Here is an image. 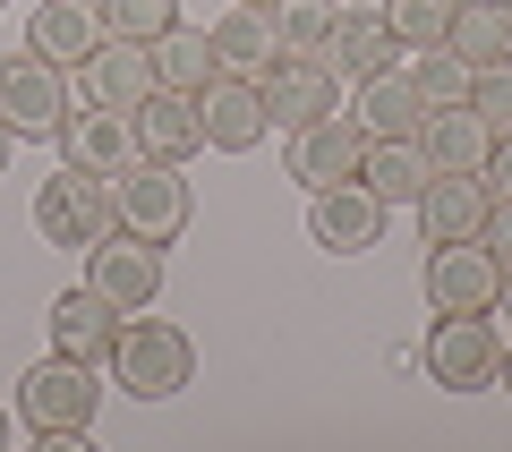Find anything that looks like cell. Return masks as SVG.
Returning a JSON list of instances; mask_svg holds the SVG:
<instances>
[{
	"instance_id": "1",
	"label": "cell",
	"mask_w": 512,
	"mask_h": 452,
	"mask_svg": "<svg viewBox=\"0 0 512 452\" xmlns=\"http://www.w3.org/2000/svg\"><path fill=\"white\" fill-rule=\"evenodd\" d=\"M94 410H103V384H94V367L69 359V350H52L43 367H26V376H18V418L43 435V444H60V435L86 444Z\"/></svg>"
},
{
	"instance_id": "2",
	"label": "cell",
	"mask_w": 512,
	"mask_h": 452,
	"mask_svg": "<svg viewBox=\"0 0 512 452\" xmlns=\"http://www.w3.org/2000/svg\"><path fill=\"white\" fill-rule=\"evenodd\" d=\"M111 376L128 384L137 401H171L188 376H197V342H188L180 325H163V316H120V342H111Z\"/></svg>"
},
{
	"instance_id": "3",
	"label": "cell",
	"mask_w": 512,
	"mask_h": 452,
	"mask_svg": "<svg viewBox=\"0 0 512 452\" xmlns=\"http://www.w3.org/2000/svg\"><path fill=\"white\" fill-rule=\"evenodd\" d=\"M419 359H427V376H436L444 393H478V384H495V367H504V325H495V308H436Z\"/></svg>"
},
{
	"instance_id": "4",
	"label": "cell",
	"mask_w": 512,
	"mask_h": 452,
	"mask_svg": "<svg viewBox=\"0 0 512 452\" xmlns=\"http://www.w3.org/2000/svg\"><path fill=\"white\" fill-rule=\"evenodd\" d=\"M111 222H120V214H111V180H94V171H77V163H60V180L35 188L43 248H94Z\"/></svg>"
},
{
	"instance_id": "5",
	"label": "cell",
	"mask_w": 512,
	"mask_h": 452,
	"mask_svg": "<svg viewBox=\"0 0 512 452\" xmlns=\"http://www.w3.org/2000/svg\"><path fill=\"white\" fill-rule=\"evenodd\" d=\"M111 214H120V231L171 248V239L188 231V180H180V163H137V171H120V180H111Z\"/></svg>"
},
{
	"instance_id": "6",
	"label": "cell",
	"mask_w": 512,
	"mask_h": 452,
	"mask_svg": "<svg viewBox=\"0 0 512 452\" xmlns=\"http://www.w3.org/2000/svg\"><path fill=\"white\" fill-rule=\"evenodd\" d=\"M86 282L103 290V299H111L120 316H137V308H154V290H163V248L111 222V231L86 248Z\"/></svg>"
},
{
	"instance_id": "7",
	"label": "cell",
	"mask_w": 512,
	"mask_h": 452,
	"mask_svg": "<svg viewBox=\"0 0 512 452\" xmlns=\"http://www.w3.org/2000/svg\"><path fill=\"white\" fill-rule=\"evenodd\" d=\"M0 120L18 137H60V120H69V69H52L43 52H9L0 60Z\"/></svg>"
},
{
	"instance_id": "8",
	"label": "cell",
	"mask_w": 512,
	"mask_h": 452,
	"mask_svg": "<svg viewBox=\"0 0 512 452\" xmlns=\"http://www.w3.org/2000/svg\"><path fill=\"white\" fill-rule=\"evenodd\" d=\"M308 239L325 256H367L384 239V205L367 180H333V188H308Z\"/></svg>"
},
{
	"instance_id": "9",
	"label": "cell",
	"mask_w": 512,
	"mask_h": 452,
	"mask_svg": "<svg viewBox=\"0 0 512 452\" xmlns=\"http://www.w3.org/2000/svg\"><path fill=\"white\" fill-rule=\"evenodd\" d=\"M60 163H77V171H94V180H120V171H137L146 163V145H137V120H128V111H69V120H60Z\"/></svg>"
},
{
	"instance_id": "10",
	"label": "cell",
	"mask_w": 512,
	"mask_h": 452,
	"mask_svg": "<svg viewBox=\"0 0 512 452\" xmlns=\"http://www.w3.org/2000/svg\"><path fill=\"white\" fill-rule=\"evenodd\" d=\"M256 94H265L274 128H308V120H325V111H342V77H333L316 52H282L274 69L256 77Z\"/></svg>"
},
{
	"instance_id": "11",
	"label": "cell",
	"mask_w": 512,
	"mask_h": 452,
	"mask_svg": "<svg viewBox=\"0 0 512 452\" xmlns=\"http://www.w3.org/2000/svg\"><path fill=\"white\" fill-rule=\"evenodd\" d=\"M367 163V128L350 111H325V120L291 128V180L299 188H333V180H359Z\"/></svg>"
},
{
	"instance_id": "12",
	"label": "cell",
	"mask_w": 512,
	"mask_h": 452,
	"mask_svg": "<svg viewBox=\"0 0 512 452\" xmlns=\"http://www.w3.org/2000/svg\"><path fill=\"white\" fill-rule=\"evenodd\" d=\"M410 214H419L427 248L478 239V222H487V180H478V171H427V188L410 197Z\"/></svg>"
},
{
	"instance_id": "13",
	"label": "cell",
	"mask_w": 512,
	"mask_h": 452,
	"mask_svg": "<svg viewBox=\"0 0 512 452\" xmlns=\"http://www.w3.org/2000/svg\"><path fill=\"white\" fill-rule=\"evenodd\" d=\"M495 290H504V265L478 239H444L427 256V308H495Z\"/></svg>"
},
{
	"instance_id": "14",
	"label": "cell",
	"mask_w": 512,
	"mask_h": 452,
	"mask_svg": "<svg viewBox=\"0 0 512 452\" xmlns=\"http://www.w3.org/2000/svg\"><path fill=\"white\" fill-rule=\"evenodd\" d=\"M26 52H43L52 69H86V60L103 52V9H94V0H35Z\"/></svg>"
},
{
	"instance_id": "15",
	"label": "cell",
	"mask_w": 512,
	"mask_h": 452,
	"mask_svg": "<svg viewBox=\"0 0 512 452\" xmlns=\"http://www.w3.org/2000/svg\"><path fill=\"white\" fill-rule=\"evenodd\" d=\"M197 111H205V145H214V154H256L265 128H274V111H265V94H256L248 77H214V86L197 94Z\"/></svg>"
},
{
	"instance_id": "16",
	"label": "cell",
	"mask_w": 512,
	"mask_h": 452,
	"mask_svg": "<svg viewBox=\"0 0 512 452\" xmlns=\"http://www.w3.org/2000/svg\"><path fill=\"white\" fill-rule=\"evenodd\" d=\"M77 77H86V94L103 111H137L154 86H163V77H154V43H128V35H103V52H94Z\"/></svg>"
},
{
	"instance_id": "17",
	"label": "cell",
	"mask_w": 512,
	"mask_h": 452,
	"mask_svg": "<svg viewBox=\"0 0 512 452\" xmlns=\"http://www.w3.org/2000/svg\"><path fill=\"white\" fill-rule=\"evenodd\" d=\"M137 120V145H146V163H188L205 145V111H197V94H171V86H154L146 103L128 111Z\"/></svg>"
},
{
	"instance_id": "18",
	"label": "cell",
	"mask_w": 512,
	"mask_h": 452,
	"mask_svg": "<svg viewBox=\"0 0 512 452\" xmlns=\"http://www.w3.org/2000/svg\"><path fill=\"white\" fill-rule=\"evenodd\" d=\"M111 342H120V308H111L94 282H86V290H60V299H52V350H69V359L103 367Z\"/></svg>"
},
{
	"instance_id": "19",
	"label": "cell",
	"mask_w": 512,
	"mask_h": 452,
	"mask_svg": "<svg viewBox=\"0 0 512 452\" xmlns=\"http://www.w3.org/2000/svg\"><path fill=\"white\" fill-rule=\"evenodd\" d=\"M316 60H325L333 77H350V86H359V77L402 69V35H393L376 9H367V18H333V35H325V52H316Z\"/></svg>"
},
{
	"instance_id": "20",
	"label": "cell",
	"mask_w": 512,
	"mask_h": 452,
	"mask_svg": "<svg viewBox=\"0 0 512 452\" xmlns=\"http://www.w3.org/2000/svg\"><path fill=\"white\" fill-rule=\"evenodd\" d=\"M214 35V60H222V77H265L282 60V35H274V9H248V0H231V18L222 26H205Z\"/></svg>"
},
{
	"instance_id": "21",
	"label": "cell",
	"mask_w": 512,
	"mask_h": 452,
	"mask_svg": "<svg viewBox=\"0 0 512 452\" xmlns=\"http://www.w3.org/2000/svg\"><path fill=\"white\" fill-rule=\"evenodd\" d=\"M350 120H359L367 137H419V120H427V94H419V77H410V69L359 77V111H350Z\"/></svg>"
},
{
	"instance_id": "22",
	"label": "cell",
	"mask_w": 512,
	"mask_h": 452,
	"mask_svg": "<svg viewBox=\"0 0 512 452\" xmlns=\"http://www.w3.org/2000/svg\"><path fill=\"white\" fill-rule=\"evenodd\" d=\"M487 145H495V137L478 128L470 103H436V111L419 120V154H427L436 171H478V163H487Z\"/></svg>"
},
{
	"instance_id": "23",
	"label": "cell",
	"mask_w": 512,
	"mask_h": 452,
	"mask_svg": "<svg viewBox=\"0 0 512 452\" xmlns=\"http://www.w3.org/2000/svg\"><path fill=\"white\" fill-rule=\"evenodd\" d=\"M427 171H436V163L419 154V137H367V163H359V180L376 188V205H384V214L419 197V188H427Z\"/></svg>"
},
{
	"instance_id": "24",
	"label": "cell",
	"mask_w": 512,
	"mask_h": 452,
	"mask_svg": "<svg viewBox=\"0 0 512 452\" xmlns=\"http://www.w3.org/2000/svg\"><path fill=\"white\" fill-rule=\"evenodd\" d=\"M444 52H461L470 69L512 60V9H504V0H461L453 26H444Z\"/></svg>"
},
{
	"instance_id": "25",
	"label": "cell",
	"mask_w": 512,
	"mask_h": 452,
	"mask_svg": "<svg viewBox=\"0 0 512 452\" xmlns=\"http://www.w3.org/2000/svg\"><path fill=\"white\" fill-rule=\"evenodd\" d=\"M154 77H163L171 94H205V86L222 77L214 35H197V26H171V35H154Z\"/></svg>"
},
{
	"instance_id": "26",
	"label": "cell",
	"mask_w": 512,
	"mask_h": 452,
	"mask_svg": "<svg viewBox=\"0 0 512 452\" xmlns=\"http://www.w3.org/2000/svg\"><path fill=\"white\" fill-rule=\"evenodd\" d=\"M333 0H274V35H282V52H325V35H333Z\"/></svg>"
},
{
	"instance_id": "27",
	"label": "cell",
	"mask_w": 512,
	"mask_h": 452,
	"mask_svg": "<svg viewBox=\"0 0 512 452\" xmlns=\"http://www.w3.org/2000/svg\"><path fill=\"white\" fill-rule=\"evenodd\" d=\"M180 26V0H103V35H128V43H154Z\"/></svg>"
},
{
	"instance_id": "28",
	"label": "cell",
	"mask_w": 512,
	"mask_h": 452,
	"mask_svg": "<svg viewBox=\"0 0 512 452\" xmlns=\"http://www.w3.org/2000/svg\"><path fill=\"white\" fill-rule=\"evenodd\" d=\"M410 77H419V94H427V111H436V103H470V60H461V52H444V43H427V52H419V69H410Z\"/></svg>"
},
{
	"instance_id": "29",
	"label": "cell",
	"mask_w": 512,
	"mask_h": 452,
	"mask_svg": "<svg viewBox=\"0 0 512 452\" xmlns=\"http://www.w3.org/2000/svg\"><path fill=\"white\" fill-rule=\"evenodd\" d=\"M453 9H461V0H384L376 18L393 26L402 43H419V52H427V43H444V26H453Z\"/></svg>"
},
{
	"instance_id": "30",
	"label": "cell",
	"mask_w": 512,
	"mask_h": 452,
	"mask_svg": "<svg viewBox=\"0 0 512 452\" xmlns=\"http://www.w3.org/2000/svg\"><path fill=\"white\" fill-rule=\"evenodd\" d=\"M470 111L487 137H512V60H495V69L470 77Z\"/></svg>"
},
{
	"instance_id": "31",
	"label": "cell",
	"mask_w": 512,
	"mask_h": 452,
	"mask_svg": "<svg viewBox=\"0 0 512 452\" xmlns=\"http://www.w3.org/2000/svg\"><path fill=\"white\" fill-rule=\"evenodd\" d=\"M478 248L512 273V197H487V222H478Z\"/></svg>"
},
{
	"instance_id": "32",
	"label": "cell",
	"mask_w": 512,
	"mask_h": 452,
	"mask_svg": "<svg viewBox=\"0 0 512 452\" xmlns=\"http://www.w3.org/2000/svg\"><path fill=\"white\" fill-rule=\"evenodd\" d=\"M478 180H487V197H512V137H495V145H487Z\"/></svg>"
},
{
	"instance_id": "33",
	"label": "cell",
	"mask_w": 512,
	"mask_h": 452,
	"mask_svg": "<svg viewBox=\"0 0 512 452\" xmlns=\"http://www.w3.org/2000/svg\"><path fill=\"white\" fill-rule=\"evenodd\" d=\"M9 163H18V128L0 120V180H9Z\"/></svg>"
},
{
	"instance_id": "34",
	"label": "cell",
	"mask_w": 512,
	"mask_h": 452,
	"mask_svg": "<svg viewBox=\"0 0 512 452\" xmlns=\"http://www.w3.org/2000/svg\"><path fill=\"white\" fill-rule=\"evenodd\" d=\"M495 325H512V273H504V290H495Z\"/></svg>"
},
{
	"instance_id": "35",
	"label": "cell",
	"mask_w": 512,
	"mask_h": 452,
	"mask_svg": "<svg viewBox=\"0 0 512 452\" xmlns=\"http://www.w3.org/2000/svg\"><path fill=\"white\" fill-rule=\"evenodd\" d=\"M495 384H504V393H512V342H504V367H495Z\"/></svg>"
},
{
	"instance_id": "36",
	"label": "cell",
	"mask_w": 512,
	"mask_h": 452,
	"mask_svg": "<svg viewBox=\"0 0 512 452\" xmlns=\"http://www.w3.org/2000/svg\"><path fill=\"white\" fill-rule=\"evenodd\" d=\"M0 452H9V410H0Z\"/></svg>"
},
{
	"instance_id": "37",
	"label": "cell",
	"mask_w": 512,
	"mask_h": 452,
	"mask_svg": "<svg viewBox=\"0 0 512 452\" xmlns=\"http://www.w3.org/2000/svg\"><path fill=\"white\" fill-rule=\"evenodd\" d=\"M248 9H274V0H248Z\"/></svg>"
},
{
	"instance_id": "38",
	"label": "cell",
	"mask_w": 512,
	"mask_h": 452,
	"mask_svg": "<svg viewBox=\"0 0 512 452\" xmlns=\"http://www.w3.org/2000/svg\"><path fill=\"white\" fill-rule=\"evenodd\" d=\"M504 9H512V0H504Z\"/></svg>"
}]
</instances>
